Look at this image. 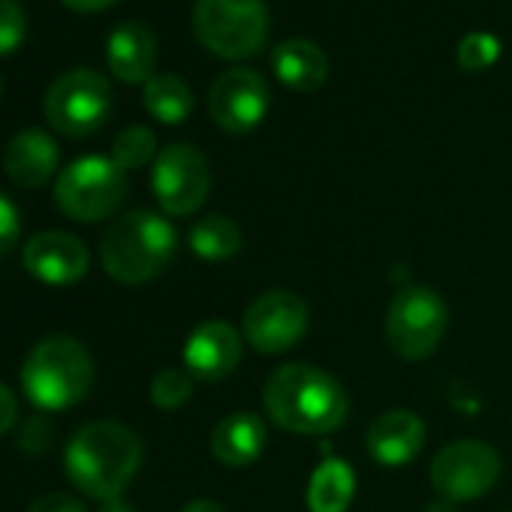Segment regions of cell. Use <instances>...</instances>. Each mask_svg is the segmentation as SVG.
I'll return each mask as SVG.
<instances>
[{"label": "cell", "mask_w": 512, "mask_h": 512, "mask_svg": "<svg viewBox=\"0 0 512 512\" xmlns=\"http://www.w3.org/2000/svg\"><path fill=\"white\" fill-rule=\"evenodd\" d=\"M497 58H500V43H497L491 34H482V31L467 34V37L461 40V46H458V64H461L464 70H470V73L491 67Z\"/></svg>", "instance_id": "25"}, {"label": "cell", "mask_w": 512, "mask_h": 512, "mask_svg": "<svg viewBox=\"0 0 512 512\" xmlns=\"http://www.w3.org/2000/svg\"><path fill=\"white\" fill-rule=\"evenodd\" d=\"M0 91H4V79H0Z\"/></svg>", "instance_id": "35"}, {"label": "cell", "mask_w": 512, "mask_h": 512, "mask_svg": "<svg viewBox=\"0 0 512 512\" xmlns=\"http://www.w3.org/2000/svg\"><path fill=\"white\" fill-rule=\"evenodd\" d=\"M94 383V359L88 347L70 335L43 338L22 365V389L37 410L55 413L79 404Z\"/></svg>", "instance_id": "4"}, {"label": "cell", "mask_w": 512, "mask_h": 512, "mask_svg": "<svg viewBox=\"0 0 512 512\" xmlns=\"http://www.w3.org/2000/svg\"><path fill=\"white\" fill-rule=\"evenodd\" d=\"M190 250L208 263L229 260L241 250V229L226 214H208L190 226Z\"/></svg>", "instance_id": "22"}, {"label": "cell", "mask_w": 512, "mask_h": 512, "mask_svg": "<svg viewBox=\"0 0 512 512\" xmlns=\"http://www.w3.org/2000/svg\"><path fill=\"white\" fill-rule=\"evenodd\" d=\"M425 512H455V506L449 500H434V503L425 506Z\"/></svg>", "instance_id": "34"}, {"label": "cell", "mask_w": 512, "mask_h": 512, "mask_svg": "<svg viewBox=\"0 0 512 512\" xmlns=\"http://www.w3.org/2000/svg\"><path fill=\"white\" fill-rule=\"evenodd\" d=\"M241 362V332L223 320L196 326L184 344V365L193 380L217 383L226 380Z\"/></svg>", "instance_id": "14"}, {"label": "cell", "mask_w": 512, "mask_h": 512, "mask_svg": "<svg viewBox=\"0 0 512 512\" xmlns=\"http://www.w3.org/2000/svg\"><path fill=\"white\" fill-rule=\"evenodd\" d=\"M269 103L272 94L266 79L247 67H232L220 73L208 94L211 118L226 133H250L253 127H260Z\"/></svg>", "instance_id": "12"}, {"label": "cell", "mask_w": 512, "mask_h": 512, "mask_svg": "<svg viewBox=\"0 0 512 512\" xmlns=\"http://www.w3.org/2000/svg\"><path fill=\"white\" fill-rule=\"evenodd\" d=\"M263 407L275 425L311 437L332 434L347 419L344 386L332 374L305 362H290L269 374Z\"/></svg>", "instance_id": "1"}, {"label": "cell", "mask_w": 512, "mask_h": 512, "mask_svg": "<svg viewBox=\"0 0 512 512\" xmlns=\"http://www.w3.org/2000/svg\"><path fill=\"white\" fill-rule=\"evenodd\" d=\"M142 464V440L121 422H91L67 443L70 482L94 500H115Z\"/></svg>", "instance_id": "2"}, {"label": "cell", "mask_w": 512, "mask_h": 512, "mask_svg": "<svg viewBox=\"0 0 512 512\" xmlns=\"http://www.w3.org/2000/svg\"><path fill=\"white\" fill-rule=\"evenodd\" d=\"M58 157V142L40 127H28L10 139L4 166L19 187H43L55 175Z\"/></svg>", "instance_id": "17"}, {"label": "cell", "mask_w": 512, "mask_h": 512, "mask_svg": "<svg viewBox=\"0 0 512 512\" xmlns=\"http://www.w3.org/2000/svg\"><path fill=\"white\" fill-rule=\"evenodd\" d=\"M368 455L383 467L410 464L425 446V425L410 410H386L380 413L365 437Z\"/></svg>", "instance_id": "15"}, {"label": "cell", "mask_w": 512, "mask_h": 512, "mask_svg": "<svg viewBox=\"0 0 512 512\" xmlns=\"http://www.w3.org/2000/svg\"><path fill=\"white\" fill-rule=\"evenodd\" d=\"M19 419V401L7 383H0V437H4Z\"/></svg>", "instance_id": "29"}, {"label": "cell", "mask_w": 512, "mask_h": 512, "mask_svg": "<svg viewBox=\"0 0 512 512\" xmlns=\"http://www.w3.org/2000/svg\"><path fill=\"white\" fill-rule=\"evenodd\" d=\"M311 326V311L302 296L290 290H269L244 311V341L266 356H278L302 344Z\"/></svg>", "instance_id": "10"}, {"label": "cell", "mask_w": 512, "mask_h": 512, "mask_svg": "<svg viewBox=\"0 0 512 512\" xmlns=\"http://www.w3.org/2000/svg\"><path fill=\"white\" fill-rule=\"evenodd\" d=\"M181 512H226V509L220 503L208 500V497H199V500H190Z\"/></svg>", "instance_id": "32"}, {"label": "cell", "mask_w": 512, "mask_h": 512, "mask_svg": "<svg viewBox=\"0 0 512 512\" xmlns=\"http://www.w3.org/2000/svg\"><path fill=\"white\" fill-rule=\"evenodd\" d=\"M106 61H109V70L115 73V79H121L127 85L148 82L154 76V64H157V40L145 25L124 22L109 34Z\"/></svg>", "instance_id": "16"}, {"label": "cell", "mask_w": 512, "mask_h": 512, "mask_svg": "<svg viewBox=\"0 0 512 512\" xmlns=\"http://www.w3.org/2000/svg\"><path fill=\"white\" fill-rule=\"evenodd\" d=\"M428 476L443 500H476L488 494L500 479V455L485 440H455L437 452Z\"/></svg>", "instance_id": "9"}, {"label": "cell", "mask_w": 512, "mask_h": 512, "mask_svg": "<svg viewBox=\"0 0 512 512\" xmlns=\"http://www.w3.org/2000/svg\"><path fill=\"white\" fill-rule=\"evenodd\" d=\"M28 512H85V506H82L76 497L55 491V494H43V497H37V500L31 503V509H28Z\"/></svg>", "instance_id": "28"}, {"label": "cell", "mask_w": 512, "mask_h": 512, "mask_svg": "<svg viewBox=\"0 0 512 512\" xmlns=\"http://www.w3.org/2000/svg\"><path fill=\"white\" fill-rule=\"evenodd\" d=\"M145 109L160 121V124H184L193 112V94L187 82L175 73H160L145 82L142 91Z\"/></svg>", "instance_id": "21"}, {"label": "cell", "mask_w": 512, "mask_h": 512, "mask_svg": "<svg viewBox=\"0 0 512 512\" xmlns=\"http://www.w3.org/2000/svg\"><path fill=\"white\" fill-rule=\"evenodd\" d=\"M124 193H127V172L112 157H100V154L73 160L55 181L58 208L79 223H97L112 217Z\"/></svg>", "instance_id": "6"}, {"label": "cell", "mask_w": 512, "mask_h": 512, "mask_svg": "<svg viewBox=\"0 0 512 512\" xmlns=\"http://www.w3.org/2000/svg\"><path fill=\"white\" fill-rule=\"evenodd\" d=\"M449 326V311L431 287H404L386 311V341L401 359H428Z\"/></svg>", "instance_id": "8"}, {"label": "cell", "mask_w": 512, "mask_h": 512, "mask_svg": "<svg viewBox=\"0 0 512 512\" xmlns=\"http://www.w3.org/2000/svg\"><path fill=\"white\" fill-rule=\"evenodd\" d=\"M22 235V220H19V208L0 193V256H7L16 241Z\"/></svg>", "instance_id": "27"}, {"label": "cell", "mask_w": 512, "mask_h": 512, "mask_svg": "<svg viewBox=\"0 0 512 512\" xmlns=\"http://www.w3.org/2000/svg\"><path fill=\"white\" fill-rule=\"evenodd\" d=\"M64 7H70L73 13H100V10H109L118 0H61Z\"/></svg>", "instance_id": "31"}, {"label": "cell", "mask_w": 512, "mask_h": 512, "mask_svg": "<svg viewBox=\"0 0 512 512\" xmlns=\"http://www.w3.org/2000/svg\"><path fill=\"white\" fill-rule=\"evenodd\" d=\"M178 235L172 223L154 211H127L103 235L100 260L109 278L121 284H145L166 272Z\"/></svg>", "instance_id": "3"}, {"label": "cell", "mask_w": 512, "mask_h": 512, "mask_svg": "<svg viewBox=\"0 0 512 512\" xmlns=\"http://www.w3.org/2000/svg\"><path fill=\"white\" fill-rule=\"evenodd\" d=\"M151 187L166 214L187 217L196 208H202L211 190L208 160L193 145H169L154 160Z\"/></svg>", "instance_id": "11"}, {"label": "cell", "mask_w": 512, "mask_h": 512, "mask_svg": "<svg viewBox=\"0 0 512 512\" xmlns=\"http://www.w3.org/2000/svg\"><path fill=\"white\" fill-rule=\"evenodd\" d=\"M356 494V473L344 458H326L308 485V509L311 512H347Z\"/></svg>", "instance_id": "20"}, {"label": "cell", "mask_w": 512, "mask_h": 512, "mask_svg": "<svg viewBox=\"0 0 512 512\" xmlns=\"http://www.w3.org/2000/svg\"><path fill=\"white\" fill-rule=\"evenodd\" d=\"M97 512H136L127 500H121V497H115V500H106Z\"/></svg>", "instance_id": "33"}, {"label": "cell", "mask_w": 512, "mask_h": 512, "mask_svg": "<svg viewBox=\"0 0 512 512\" xmlns=\"http://www.w3.org/2000/svg\"><path fill=\"white\" fill-rule=\"evenodd\" d=\"M266 443H269L266 422L256 413H247V410L229 413L211 431V452L223 467L253 464L266 452Z\"/></svg>", "instance_id": "18"}, {"label": "cell", "mask_w": 512, "mask_h": 512, "mask_svg": "<svg viewBox=\"0 0 512 512\" xmlns=\"http://www.w3.org/2000/svg\"><path fill=\"white\" fill-rule=\"evenodd\" d=\"M22 263L31 278L52 284V287H67L76 284L88 275L91 253L82 238L70 232H40L25 244Z\"/></svg>", "instance_id": "13"}, {"label": "cell", "mask_w": 512, "mask_h": 512, "mask_svg": "<svg viewBox=\"0 0 512 512\" xmlns=\"http://www.w3.org/2000/svg\"><path fill=\"white\" fill-rule=\"evenodd\" d=\"M157 151V139L148 127H127L124 133H118L115 145H112V160L130 172V169H142Z\"/></svg>", "instance_id": "23"}, {"label": "cell", "mask_w": 512, "mask_h": 512, "mask_svg": "<svg viewBox=\"0 0 512 512\" xmlns=\"http://www.w3.org/2000/svg\"><path fill=\"white\" fill-rule=\"evenodd\" d=\"M193 31L208 52L241 61L266 46L269 7L266 0H196Z\"/></svg>", "instance_id": "5"}, {"label": "cell", "mask_w": 512, "mask_h": 512, "mask_svg": "<svg viewBox=\"0 0 512 512\" xmlns=\"http://www.w3.org/2000/svg\"><path fill=\"white\" fill-rule=\"evenodd\" d=\"M31 440H40L43 452L49 449V443H52V425H49L43 416H34V419H28V422H25V431H22V446H25V449H31Z\"/></svg>", "instance_id": "30"}, {"label": "cell", "mask_w": 512, "mask_h": 512, "mask_svg": "<svg viewBox=\"0 0 512 512\" xmlns=\"http://www.w3.org/2000/svg\"><path fill=\"white\" fill-rule=\"evenodd\" d=\"M28 34V19L25 10L16 0H0V55H10L22 46Z\"/></svg>", "instance_id": "26"}, {"label": "cell", "mask_w": 512, "mask_h": 512, "mask_svg": "<svg viewBox=\"0 0 512 512\" xmlns=\"http://www.w3.org/2000/svg\"><path fill=\"white\" fill-rule=\"evenodd\" d=\"M43 106L55 133L67 139H85L106 124L112 112V88L103 73L79 67L52 82Z\"/></svg>", "instance_id": "7"}, {"label": "cell", "mask_w": 512, "mask_h": 512, "mask_svg": "<svg viewBox=\"0 0 512 512\" xmlns=\"http://www.w3.org/2000/svg\"><path fill=\"white\" fill-rule=\"evenodd\" d=\"M193 395V374L187 368H163L151 380V401L160 410H178Z\"/></svg>", "instance_id": "24"}, {"label": "cell", "mask_w": 512, "mask_h": 512, "mask_svg": "<svg viewBox=\"0 0 512 512\" xmlns=\"http://www.w3.org/2000/svg\"><path fill=\"white\" fill-rule=\"evenodd\" d=\"M272 70L281 79V85H287L290 91L308 94V91L323 88L329 76V58L317 43L296 37V40H284L281 46H275Z\"/></svg>", "instance_id": "19"}]
</instances>
